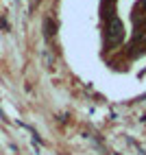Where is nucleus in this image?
<instances>
[{
  "label": "nucleus",
  "instance_id": "1",
  "mask_svg": "<svg viewBox=\"0 0 146 155\" xmlns=\"http://www.w3.org/2000/svg\"><path fill=\"white\" fill-rule=\"evenodd\" d=\"M124 39V26H122V20L116 15H107V26H105V46L111 50L113 46H118Z\"/></svg>",
  "mask_w": 146,
  "mask_h": 155
},
{
  "label": "nucleus",
  "instance_id": "2",
  "mask_svg": "<svg viewBox=\"0 0 146 155\" xmlns=\"http://www.w3.org/2000/svg\"><path fill=\"white\" fill-rule=\"evenodd\" d=\"M135 13H140V18H142V26H146V0H142V2L135 7Z\"/></svg>",
  "mask_w": 146,
  "mask_h": 155
}]
</instances>
